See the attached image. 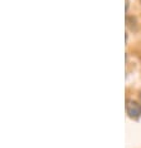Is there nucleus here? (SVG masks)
<instances>
[{
    "label": "nucleus",
    "mask_w": 141,
    "mask_h": 148,
    "mask_svg": "<svg viewBox=\"0 0 141 148\" xmlns=\"http://www.w3.org/2000/svg\"><path fill=\"white\" fill-rule=\"evenodd\" d=\"M140 98H141V92H140Z\"/></svg>",
    "instance_id": "nucleus-2"
},
{
    "label": "nucleus",
    "mask_w": 141,
    "mask_h": 148,
    "mask_svg": "<svg viewBox=\"0 0 141 148\" xmlns=\"http://www.w3.org/2000/svg\"><path fill=\"white\" fill-rule=\"evenodd\" d=\"M140 1H141V0H140Z\"/></svg>",
    "instance_id": "nucleus-3"
},
{
    "label": "nucleus",
    "mask_w": 141,
    "mask_h": 148,
    "mask_svg": "<svg viewBox=\"0 0 141 148\" xmlns=\"http://www.w3.org/2000/svg\"><path fill=\"white\" fill-rule=\"evenodd\" d=\"M126 113H127V116L131 118V119H135V121L140 119L141 104L135 101H131V99H127V102H126Z\"/></svg>",
    "instance_id": "nucleus-1"
}]
</instances>
